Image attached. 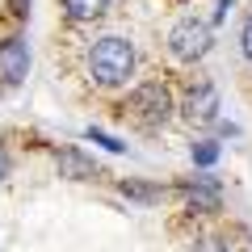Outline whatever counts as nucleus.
I'll use <instances>...</instances> for the list:
<instances>
[{
  "label": "nucleus",
  "instance_id": "obj_3",
  "mask_svg": "<svg viewBox=\"0 0 252 252\" xmlns=\"http://www.w3.org/2000/svg\"><path fill=\"white\" fill-rule=\"evenodd\" d=\"M172 109H177V101H172V89L160 80H147L139 84L130 97H126V114L135 118L139 126H164L172 118Z\"/></svg>",
  "mask_w": 252,
  "mask_h": 252
},
{
  "label": "nucleus",
  "instance_id": "obj_11",
  "mask_svg": "<svg viewBox=\"0 0 252 252\" xmlns=\"http://www.w3.org/2000/svg\"><path fill=\"white\" fill-rule=\"evenodd\" d=\"M84 135H89L93 143H101V147H105V152H126V143H122V139H114V135H109V130H101V126H89Z\"/></svg>",
  "mask_w": 252,
  "mask_h": 252
},
{
  "label": "nucleus",
  "instance_id": "obj_2",
  "mask_svg": "<svg viewBox=\"0 0 252 252\" xmlns=\"http://www.w3.org/2000/svg\"><path fill=\"white\" fill-rule=\"evenodd\" d=\"M210 46H215V26L202 17H181L177 26L168 30V55L177 63H198L210 55Z\"/></svg>",
  "mask_w": 252,
  "mask_h": 252
},
{
  "label": "nucleus",
  "instance_id": "obj_9",
  "mask_svg": "<svg viewBox=\"0 0 252 252\" xmlns=\"http://www.w3.org/2000/svg\"><path fill=\"white\" fill-rule=\"evenodd\" d=\"M189 156H193V164H198V168H210V164L223 156V147H219L215 139H198V143L189 147Z\"/></svg>",
  "mask_w": 252,
  "mask_h": 252
},
{
  "label": "nucleus",
  "instance_id": "obj_7",
  "mask_svg": "<svg viewBox=\"0 0 252 252\" xmlns=\"http://www.w3.org/2000/svg\"><path fill=\"white\" fill-rule=\"evenodd\" d=\"M55 164H59V177H67V181H97L101 177V168L80 152V147H59V152H55Z\"/></svg>",
  "mask_w": 252,
  "mask_h": 252
},
{
  "label": "nucleus",
  "instance_id": "obj_12",
  "mask_svg": "<svg viewBox=\"0 0 252 252\" xmlns=\"http://www.w3.org/2000/svg\"><path fill=\"white\" fill-rule=\"evenodd\" d=\"M240 51H244V59H252V13L244 21V30H240Z\"/></svg>",
  "mask_w": 252,
  "mask_h": 252
},
{
  "label": "nucleus",
  "instance_id": "obj_4",
  "mask_svg": "<svg viewBox=\"0 0 252 252\" xmlns=\"http://www.w3.org/2000/svg\"><path fill=\"white\" fill-rule=\"evenodd\" d=\"M30 76V42L21 34L0 38V84L4 89H17Z\"/></svg>",
  "mask_w": 252,
  "mask_h": 252
},
{
  "label": "nucleus",
  "instance_id": "obj_13",
  "mask_svg": "<svg viewBox=\"0 0 252 252\" xmlns=\"http://www.w3.org/2000/svg\"><path fill=\"white\" fill-rule=\"evenodd\" d=\"M9 168H13V160H9V152H4V147H0V181L9 177Z\"/></svg>",
  "mask_w": 252,
  "mask_h": 252
},
{
  "label": "nucleus",
  "instance_id": "obj_5",
  "mask_svg": "<svg viewBox=\"0 0 252 252\" xmlns=\"http://www.w3.org/2000/svg\"><path fill=\"white\" fill-rule=\"evenodd\" d=\"M185 118L189 122H198V126H206V122H215L219 118V89L210 80H198V84H189V93H185Z\"/></svg>",
  "mask_w": 252,
  "mask_h": 252
},
{
  "label": "nucleus",
  "instance_id": "obj_10",
  "mask_svg": "<svg viewBox=\"0 0 252 252\" xmlns=\"http://www.w3.org/2000/svg\"><path fill=\"white\" fill-rule=\"evenodd\" d=\"M122 193L126 198H139V202H160L164 185H135V181H122Z\"/></svg>",
  "mask_w": 252,
  "mask_h": 252
},
{
  "label": "nucleus",
  "instance_id": "obj_14",
  "mask_svg": "<svg viewBox=\"0 0 252 252\" xmlns=\"http://www.w3.org/2000/svg\"><path fill=\"white\" fill-rule=\"evenodd\" d=\"M231 4H235V0H219V13H215V21H227V13H231Z\"/></svg>",
  "mask_w": 252,
  "mask_h": 252
},
{
  "label": "nucleus",
  "instance_id": "obj_1",
  "mask_svg": "<svg viewBox=\"0 0 252 252\" xmlns=\"http://www.w3.org/2000/svg\"><path fill=\"white\" fill-rule=\"evenodd\" d=\"M89 76L101 89H118L135 76V42L122 34H105L89 51Z\"/></svg>",
  "mask_w": 252,
  "mask_h": 252
},
{
  "label": "nucleus",
  "instance_id": "obj_6",
  "mask_svg": "<svg viewBox=\"0 0 252 252\" xmlns=\"http://www.w3.org/2000/svg\"><path fill=\"white\" fill-rule=\"evenodd\" d=\"M185 206L193 210V215H215L219 206H223V185H219L215 177H189L185 181Z\"/></svg>",
  "mask_w": 252,
  "mask_h": 252
},
{
  "label": "nucleus",
  "instance_id": "obj_8",
  "mask_svg": "<svg viewBox=\"0 0 252 252\" xmlns=\"http://www.w3.org/2000/svg\"><path fill=\"white\" fill-rule=\"evenodd\" d=\"M59 4H63V13L72 21H97L101 13L109 9V0H59Z\"/></svg>",
  "mask_w": 252,
  "mask_h": 252
}]
</instances>
